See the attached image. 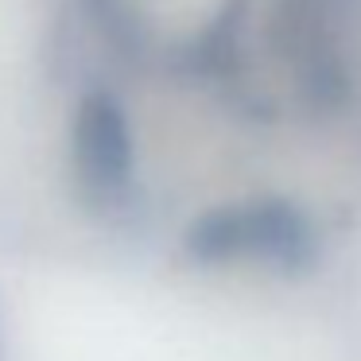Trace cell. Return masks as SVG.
Returning <instances> with one entry per match:
<instances>
[{
	"mask_svg": "<svg viewBox=\"0 0 361 361\" xmlns=\"http://www.w3.org/2000/svg\"><path fill=\"white\" fill-rule=\"evenodd\" d=\"M187 252L202 264L260 257L280 268H303L314 257V237L295 206L268 198V202L221 206L202 214L187 229Z\"/></svg>",
	"mask_w": 361,
	"mask_h": 361,
	"instance_id": "6da1fadb",
	"label": "cell"
},
{
	"mask_svg": "<svg viewBox=\"0 0 361 361\" xmlns=\"http://www.w3.org/2000/svg\"><path fill=\"white\" fill-rule=\"evenodd\" d=\"M74 164L78 175L102 195H113L133 175V133L121 102L105 90L82 97L74 117Z\"/></svg>",
	"mask_w": 361,
	"mask_h": 361,
	"instance_id": "7a4b0ae2",
	"label": "cell"
}]
</instances>
